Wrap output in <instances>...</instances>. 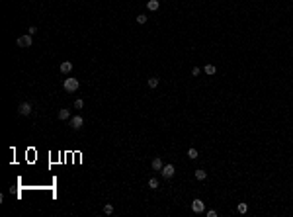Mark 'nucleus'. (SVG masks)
Wrapping results in <instances>:
<instances>
[{
  "label": "nucleus",
  "instance_id": "nucleus-1",
  "mask_svg": "<svg viewBox=\"0 0 293 217\" xmlns=\"http://www.w3.org/2000/svg\"><path fill=\"white\" fill-rule=\"evenodd\" d=\"M65 90H67V92H71V94H74V92H76V90H78V86H80V84H78V80H76V78H65Z\"/></svg>",
  "mask_w": 293,
  "mask_h": 217
},
{
  "label": "nucleus",
  "instance_id": "nucleus-2",
  "mask_svg": "<svg viewBox=\"0 0 293 217\" xmlns=\"http://www.w3.org/2000/svg\"><path fill=\"white\" fill-rule=\"evenodd\" d=\"M31 112H33V108H31L30 102H22V104L18 106V114H20V115H30Z\"/></svg>",
  "mask_w": 293,
  "mask_h": 217
},
{
  "label": "nucleus",
  "instance_id": "nucleus-3",
  "mask_svg": "<svg viewBox=\"0 0 293 217\" xmlns=\"http://www.w3.org/2000/svg\"><path fill=\"white\" fill-rule=\"evenodd\" d=\"M174 172H176V168H174V164H164L162 166V170H160V174H162V178H172L174 176Z\"/></svg>",
  "mask_w": 293,
  "mask_h": 217
},
{
  "label": "nucleus",
  "instance_id": "nucleus-4",
  "mask_svg": "<svg viewBox=\"0 0 293 217\" xmlns=\"http://www.w3.org/2000/svg\"><path fill=\"white\" fill-rule=\"evenodd\" d=\"M16 43H18V47H31V43H33V41H31V35L27 33V35L18 37V41H16Z\"/></svg>",
  "mask_w": 293,
  "mask_h": 217
},
{
  "label": "nucleus",
  "instance_id": "nucleus-5",
  "mask_svg": "<svg viewBox=\"0 0 293 217\" xmlns=\"http://www.w3.org/2000/svg\"><path fill=\"white\" fill-rule=\"evenodd\" d=\"M68 125H71L72 129H80L82 125H84V119H82L80 115H74V118H71V119H68Z\"/></svg>",
  "mask_w": 293,
  "mask_h": 217
},
{
  "label": "nucleus",
  "instance_id": "nucleus-6",
  "mask_svg": "<svg viewBox=\"0 0 293 217\" xmlns=\"http://www.w3.org/2000/svg\"><path fill=\"white\" fill-rule=\"evenodd\" d=\"M203 209H205V203L201 202L199 198H197V199H193V202H192V211H193V213H201Z\"/></svg>",
  "mask_w": 293,
  "mask_h": 217
},
{
  "label": "nucleus",
  "instance_id": "nucleus-7",
  "mask_svg": "<svg viewBox=\"0 0 293 217\" xmlns=\"http://www.w3.org/2000/svg\"><path fill=\"white\" fill-rule=\"evenodd\" d=\"M59 70H61V73H63V74H68V73H71V70H72V63H71V61H65V63H61Z\"/></svg>",
  "mask_w": 293,
  "mask_h": 217
},
{
  "label": "nucleus",
  "instance_id": "nucleus-8",
  "mask_svg": "<svg viewBox=\"0 0 293 217\" xmlns=\"http://www.w3.org/2000/svg\"><path fill=\"white\" fill-rule=\"evenodd\" d=\"M59 119H63V121H68V119H71V110H67V108H61V110H59Z\"/></svg>",
  "mask_w": 293,
  "mask_h": 217
},
{
  "label": "nucleus",
  "instance_id": "nucleus-9",
  "mask_svg": "<svg viewBox=\"0 0 293 217\" xmlns=\"http://www.w3.org/2000/svg\"><path fill=\"white\" fill-rule=\"evenodd\" d=\"M162 160H160V158L158 157H156V158H152V170H156V172H160V170H162Z\"/></svg>",
  "mask_w": 293,
  "mask_h": 217
},
{
  "label": "nucleus",
  "instance_id": "nucleus-10",
  "mask_svg": "<svg viewBox=\"0 0 293 217\" xmlns=\"http://www.w3.org/2000/svg\"><path fill=\"white\" fill-rule=\"evenodd\" d=\"M147 8L151 12H154V10H158V8H160V2H158V0H148V2H147Z\"/></svg>",
  "mask_w": 293,
  "mask_h": 217
},
{
  "label": "nucleus",
  "instance_id": "nucleus-11",
  "mask_svg": "<svg viewBox=\"0 0 293 217\" xmlns=\"http://www.w3.org/2000/svg\"><path fill=\"white\" fill-rule=\"evenodd\" d=\"M193 176H196L197 180H205V178H207V172H205V170H201V168H197L196 172H193Z\"/></svg>",
  "mask_w": 293,
  "mask_h": 217
},
{
  "label": "nucleus",
  "instance_id": "nucleus-12",
  "mask_svg": "<svg viewBox=\"0 0 293 217\" xmlns=\"http://www.w3.org/2000/svg\"><path fill=\"white\" fill-rule=\"evenodd\" d=\"M158 78H156V76H151V78H148V80H147V84H148V88H156V86H158Z\"/></svg>",
  "mask_w": 293,
  "mask_h": 217
},
{
  "label": "nucleus",
  "instance_id": "nucleus-13",
  "mask_svg": "<svg viewBox=\"0 0 293 217\" xmlns=\"http://www.w3.org/2000/svg\"><path fill=\"white\" fill-rule=\"evenodd\" d=\"M203 70H205V74H209V76H211V74L217 73V66H215V65H205Z\"/></svg>",
  "mask_w": 293,
  "mask_h": 217
},
{
  "label": "nucleus",
  "instance_id": "nucleus-14",
  "mask_svg": "<svg viewBox=\"0 0 293 217\" xmlns=\"http://www.w3.org/2000/svg\"><path fill=\"white\" fill-rule=\"evenodd\" d=\"M197 157H199V153H197V149H189V151H188V158H192V160H196V158Z\"/></svg>",
  "mask_w": 293,
  "mask_h": 217
},
{
  "label": "nucleus",
  "instance_id": "nucleus-15",
  "mask_svg": "<svg viewBox=\"0 0 293 217\" xmlns=\"http://www.w3.org/2000/svg\"><path fill=\"white\" fill-rule=\"evenodd\" d=\"M237 211H238V213H246V211H248V206H246V203H238Z\"/></svg>",
  "mask_w": 293,
  "mask_h": 217
},
{
  "label": "nucleus",
  "instance_id": "nucleus-16",
  "mask_svg": "<svg viewBox=\"0 0 293 217\" xmlns=\"http://www.w3.org/2000/svg\"><path fill=\"white\" fill-rule=\"evenodd\" d=\"M104 213L106 215H111V213H113V206H111V203H106V206H104Z\"/></svg>",
  "mask_w": 293,
  "mask_h": 217
},
{
  "label": "nucleus",
  "instance_id": "nucleus-17",
  "mask_svg": "<svg viewBox=\"0 0 293 217\" xmlns=\"http://www.w3.org/2000/svg\"><path fill=\"white\" fill-rule=\"evenodd\" d=\"M148 188L156 190V188H158V180H156V178H151V180H148Z\"/></svg>",
  "mask_w": 293,
  "mask_h": 217
},
{
  "label": "nucleus",
  "instance_id": "nucleus-18",
  "mask_svg": "<svg viewBox=\"0 0 293 217\" xmlns=\"http://www.w3.org/2000/svg\"><path fill=\"white\" fill-rule=\"evenodd\" d=\"M137 24H141V26H143V24H147V16L145 14H139L137 16Z\"/></svg>",
  "mask_w": 293,
  "mask_h": 217
},
{
  "label": "nucleus",
  "instance_id": "nucleus-19",
  "mask_svg": "<svg viewBox=\"0 0 293 217\" xmlns=\"http://www.w3.org/2000/svg\"><path fill=\"white\" fill-rule=\"evenodd\" d=\"M82 106H84V102H82L80 98H78V100H74V108H76V110H82Z\"/></svg>",
  "mask_w": 293,
  "mask_h": 217
},
{
  "label": "nucleus",
  "instance_id": "nucleus-20",
  "mask_svg": "<svg viewBox=\"0 0 293 217\" xmlns=\"http://www.w3.org/2000/svg\"><path fill=\"white\" fill-rule=\"evenodd\" d=\"M27 33H30V35H33V33H37V28H35V26H31L30 30H27Z\"/></svg>",
  "mask_w": 293,
  "mask_h": 217
},
{
  "label": "nucleus",
  "instance_id": "nucleus-21",
  "mask_svg": "<svg viewBox=\"0 0 293 217\" xmlns=\"http://www.w3.org/2000/svg\"><path fill=\"white\" fill-rule=\"evenodd\" d=\"M207 217H217V211L215 209H209L207 211Z\"/></svg>",
  "mask_w": 293,
  "mask_h": 217
},
{
  "label": "nucleus",
  "instance_id": "nucleus-22",
  "mask_svg": "<svg viewBox=\"0 0 293 217\" xmlns=\"http://www.w3.org/2000/svg\"><path fill=\"white\" fill-rule=\"evenodd\" d=\"M192 74H193V76H197V74H199V66H193V69H192Z\"/></svg>",
  "mask_w": 293,
  "mask_h": 217
}]
</instances>
